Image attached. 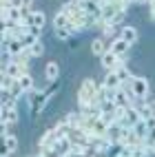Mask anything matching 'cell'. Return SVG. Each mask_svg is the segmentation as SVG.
<instances>
[{
	"mask_svg": "<svg viewBox=\"0 0 155 157\" xmlns=\"http://www.w3.org/2000/svg\"><path fill=\"white\" fill-rule=\"evenodd\" d=\"M153 155H155V144H153Z\"/></svg>",
	"mask_w": 155,
	"mask_h": 157,
	"instance_id": "603a6c76",
	"label": "cell"
},
{
	"mask_svg": "<svg viewBox=\"0 0 155 157\" xmlns=\"http://www.w3.org/2000/svg\"><path fill=\"white\" fill-rule=\"evenodd\" d=\"M5 151L9 155L18 151V137H16V135H5Z\"/></svg>",
	"mask_w": 155,
	"mask_h": 157,
	"instance_id": "4fadbf2b",
	"label": "cell"
},
{
	"mask_svg": "<svg viewBox=\"0 0 155 157\" xmlns=\"http://www.w3.org/2000/svg\"><path fill=\"white\" fill-rule=\"evenodd\" d=\"M111 100H113V104H115V106H129V104L135 102V100L129 95V91H122V86L115 89V91H111Z\"/></svg>",
	"mask_w": 155,
	"mask_h": 157,
	"instance_id": "5b68a950",
	"label": "cell"
},
{
	"mask_svg": "<svg viewBox=\"0 0 155 157\" xmlns=\"http://www.w3.org/2000/svg\"><path fill=\"white\" fill-rule=\"evenodd\" d=\"M100 62H102V69H107V71H111V69H115L118 64H120V60H118V56L115 53H111V51H107L104 56L100 58Z\"/></svg>",
	"mask_w": 155,
	"mask_h": 157,
	"instance_id": "9c48e42d",
	"label": "cell"
},
{
	"mask_svg": "<svg viewBox=\"0 0 155 157\" xmlns=\"http://www.w3.org/2000/svg\"><path fill=\"white\" fill-rule=\"evenodd\" d=\"M16 78H11V75H7V73H2V91L5 93H9V91H11L14 86H16Z\"/></svg>",
	"mask_w": 155,
	"mask_h": 157,
	"instance_id": "2e32d148",
	"label": "cell"
},
{
	"mask_svg": "<svg viewBox=\"0 0 155 157\" xmlns=\"http://www.w3.org/2000/svg\"><path fill=\"white\" fill-rule=\"evenodd\" d=\"M25 49H27V47H25V42H22V38H14V40H9V42L5 44V56L16 58V56L22 53Z\"/></svg>",
	"mask_w": 155,
	"mask_h": 157,
	"instance_id": "8992f818",
	"label": "cell"
},
{
	"mask_svg": "<svg viewBox=\"0 0 155 157\" xmlns=\"http://www.w3.org/2000/svg\"><path fill=\"white\" fill-rule=\"evenodd\" d=\"M29 51H31V56H33V58L45 56V42H42V40H36V42H33V47H31Z\"/></svg>",
	"mask_w": 155,
	"mask_h": 157,
	"instance_id": "e0dca14e",
	"label": "cell"
},
{
	"mask_svg": "<svg viewBox=\"0 0 155 157\" xmlns=\"http://www.w3.org/2000/svg\"><path fill=\"white\" fill-rule=\"evenodd\" d=\"M31 5H33V0H20V7L27 9V11H33V9H31Z\"/></svg>",
	"mask_w": 155,
	"mask_h": 157,
	"instance_id": "44dd1931",
	"label": "cell"
},
{
	"mask_svg": "<svg viewBox=\"0 0 155 157\" xmlns=\"http://www.w3.org/2000/svg\"><path fill=\"white\" fill-rule=\"evenodd\" d=\"M60 75V67H58V62H49V64L45 67V78L47 82H56Z\"/></svg>",
	"mask_w": 155,
	"mask_h": 157,
	"instance_id": "8fae6325",
	"label": "cell"
},
{
	"mask_svg": "<svg viewBox=\"0 0 155 157\" xmlns=\"http://www.w3.org/2000/svg\"><path fill=\"white\" fill-rule=\"evenodd\" d=\"M120 38L124 40V42H129V44H135V42H138V38H140V33H138V29H135V27L126 25V27H122V29H120Z\"/></svg>",
	"mask_w": 155,
	"mask_h": 157,
	"instance_id": "ba28073f",
	"label": "cell"
},
{
	"mask_svg": "<svg viewBox=\"0 0 155 157\" xmlns=\"http://www.w3.org/2000/svg\"><path fill=\"white\" fill-rule=\"evenodd\" d=\"M91 53H93V56H100V58L107 53V49H104V38H95V40L91 42Z\"/></svg>",
	"mask_w": 155,
	"mask_h": 157,
	"instance_id": "7c38bea8",
	"label": "cell"
},
{
	"mask_svg": "<svg viewBox=\"0 0 155 157\" xmlns=\"http://www.w3.org/2000/svg\"><path fill=\"white\" fill-rule=\"evenodd\" d=\"M129 42H124V40L118 36L115 40H113V42H111V47H109V51H111V53H115L118 56V60L120 62H126V51H129Z\"/></svg>",
	"mask_w": 155,
	"mask_h": 157,
	"instance_id": "277c9868",
	"label": "cell"
},
{
	"mask_svg": "<svg viewBox=\"0 0 155 157\" xmlns=\"http://www.w3.org/2000/svg\"><path fill=\"white\" fill-rule=\"evenodd\" d=\"M95 91H98V86L93 84V80H84V82H82V86H80V91H78V104H80L82 109L91 104L93 95H95Z\"/></svg>",
	"mask_w": 155,
	"mask_h": 157,
	"instance_id": "7a4b0ae2",
	"label": "cell"
},
{
	"mask_svg": "<svg viewBox=\"0 0 155 157\" xmlns=\"http://www.w3.org/2000/svg\"><path fill=\"white\" fill-rule=\"evenodd\" d=\"M129 95L135 100V102H142L149 98V82L144 78H131V84H129Z\"/></svg>",
	"mask_w": 155,
	"mask_h": 157,
	"instance_id": "6da1fadb",
	"label": "cell"
},
{
	"mask_svg": "<svg viewBox=\"0 0 155 157\" xmlns=\"http://www.w3.org/2000/svg\"><path fill=\"white\" fill-rule=\"evenodd\" d=\"M102 86H104L107 91H115V89H120V86H122V78H120L118 69H111V71H107V73H104Z\"/></svg>",
	"mask_w": 155,
	"mask_h": 157,
	"instance_id": "3957f363",
	"label": "cell"
},
{
	"mask_svg": "<svg viewBox=\"0 0 155 157\" xmlns=\"http://www.w3.org/2000/svg\"><path fill=\"white\" fill-rule=\"evenodd\" d=\"M151 106H153V113H155V102H153V104H151Z\"/></svg>",
	"mask_w": 155,
	"mask_h": 157,
	"instance_id": "7402d4cb",
	"label": "cell"
},
{
	"mask_svg": "<svg viewBox=\"0 0 155 157\" xmlns=\"http://www.w3.org/2000/svg\"><path fill=\"white\" fill-rule=\"evenodd\" d=\"M56 38L58 40H71L73 38V31L69 27H60V29H56Z\"/></svg>",
	"mask_w": 155,
	"mask_h": 157,
	"instance_id": "ac0fdd59",
	"label": "cell"
},
{
	"mask_svg": "<svg viewBox=\"0 0 155 157\" xmlns=\"http://www.w3.org/2000/svg\"><path fill=\"white\" fill-rule=\"evenodd\" d=\"M40 27H36V25H31V27H27V33H31V36H36V38H40Z\"/></svg>",
	"mask_w": 155,
	"mask_h": 157,
	"instance_id": "ffe728a7",
	"label": "cell"
},
{
	"mask_svg": "<svg viewBox=\"0 0 155 157\" xmlns=\"http://www.w3.org/2000/svg\"><path fill=\"white\" fill-rule=\"evenodd\" d=\"M69 22H71V18H69L67 13H62V11H58L56 18H53V27H56V29H60V27H69Z\"/></svg>",
	"mask_w": 155,
	"mask_h": 157,
	"instance_id": "5bb4252c",
	"label": "cell"
},
{
	"mask_svg": "<svg viewBox=\"0 0 155 157\" xmlns=\"http://www.w3.org/2000/svg\"><path fill=\"white\" fill-rule=\"evenodd\" d=\"M124 18H126V11H124V9H118V11H115V16L111 18V22H109V25L118 27V25H122V20H124Z\"/></svg>",
	"mask_w": 155,
	"mask_h": 157,
	"instance_id": "d6986e66",
	"label": "cell"
},
{
	"mask_svg": "<svg viewBox=\"0 0 155 157\" xmlns=\"http://www.w3.org/2000/svg\"><path fill=\"white\" fill-rule=\"evenodd\" d=\"M2 73H7V75H11V78H16V80H18V78H22L25 73H29V71H27L25 67H20L16 60H11V62H7V64H5Z\"/></svg>",
	"mask_w": 155,
	"mask_h": 157,
	"instance_id": "52a82bcc",
	"label": "cell"
},
{
	"mask_svg": "<svg viewBox=\"0 0 155 157\" xmlns=\"http://www.w3.org/2000/svg\"><path fill=\"white\" fill-rule=\"evenodd\" d=\"M131 128H133V133H135V137H138V140H144V137L149 135V131H151V128H149V124H146V120H138Z\"/></svg>",
	"mask_w": 155,
	"mask_h": 157,
	"instance_id": "30bf717a",
	"label": "cell"
},
{
	"mask_svg": "<svg viewBox=\"0 0 155 157\" xmlns=\"http://www.w3.org/2000/svg\"><path fill=\"white\" fill-rule=\"evenodd\" d=\"M18 84L22 86V91H31L33 89V78H31V73H25L22 78H18Z\"/></svg>",
	"mask_w": 155,
	"mask_h": 157,
	"instance_id": "9a60e30c",
	"label": "cell"
}]
</instances>
